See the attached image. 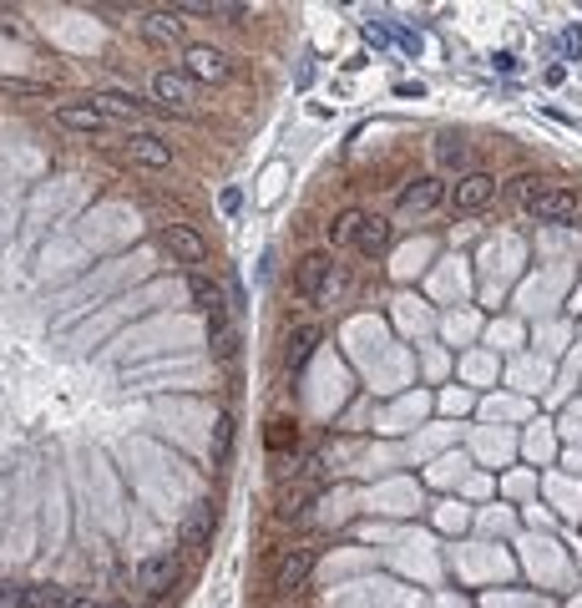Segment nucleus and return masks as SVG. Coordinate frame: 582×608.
<instances>
[{
	"mask_svg": "<svg viewBox=\"0 0 582 608\" xmlns=\"http://www.w3.org/2000/svg\"><path fill=\"white\" fill-rule=\"evenodd\" d=\"M107 608H127V603H107Z\"/></svg>",
	"mask_w": 582,
	"mask_h": 608,
	"instance_id": "obj_27",
	"label": "nucleus"
},
{
	"mask_svg": "<svg viewBox=\"0 0 582 608\" xmlns=\"http://www.w3.org/2000/svg\"><path fill=\"white\" fill-rule=\"evenodd\" d=\"M11 593H16V588H6V583H0V608H11Z\"/></svg>",
	"mask_w": 582,
	"mask_h": 608,
	"instance_id": "obj_26",
	"label": "nucleus"
},
{
	"mask_svg": "<svg viewBox=\"0 0 582 608\" xmlns=\"http://www.w3.org/2000/svg\"><path fill=\"white\" fill-rule=\"evenodd\" d=\"M537 223H552V228H567V223H577V193H567V188H557V183H542L527 203H522Z\"/></svg>",
	"mask_w": 582,
	"mask_h": 608,
	"instance_id": "obj_5",
	"label": "nucleus"
},
{
	"mask_svg": "<svg viewBox=\"0 0 582 608\" xmlns=\"http://www.w3.org/2000/svg\"><path fill=\"white\" fill-rule=\"evenodd\" d=\"M314 497H319V482H279V492H274V517L289 522V527H299V522L314 517Z\"/></svg>",
	"mask_w": 582,
	"mask_h": 608,
	"instance_id": "obj_6",
	"label": "nucleus"
},
{
	"mask_svg": "<svg viewBox=\"0 0 582 608\" xmlns=\"http://www.w3.org/2000/svg\"><path fill=\"white\" fill-rule=\"evenodd\" d=\"M61 608H107V603H97L92 593H66V603Z\"/></svg>",
	"mask_w": 582,
	"mask_h": 608,
	"instance_id": "obj_24",
	"label": "nucleus"
},
{
	"mask_svg": "<svg viewBox=\"0 0 582 608\" xmlns=\"http://www.w3.org/2000/svg\"><path fill=\"white\" fill-rule=\"evenodd\" d=\"M562 51H567V61H577V56H582V31H577V26H567V31H562Z\"/></svg>",
	"mask_w": 582,
	"mask_h": 608,
	"instance_id": "obj_22",
	"label": "nucleus"
},
{
	"mask_svg": "<svg viewBox=\"0 0 582 608\" xmlns=\"http://www.w3.org/2000/svg\"><path fill=\"white\" fill-rule=\"evenodd\" d=\"M92 102H97V107H102L112 122H132V127L142 132V112H147V107H142V97H137V92H122V87H102V92H92Z\"/></svg>",
	"mask_w": 582,
	"mask_h": 608,
	"instance_id": "obj_13",
	"label": "nucleus"
},
{
	"mask_svg": "<svg viewBox=\"0 0 582 608\" xmlns=\"http://www.w3.org/2000/svg\"><path fill=\"white\" fill-rule=\"evenodd\" d=\"M183 76L193 87H223L233 76V61H228V51H218L208 41H188L183 46Z\"/></svg>",
	"mask_w": 582,
	"mask_h": 608,
	"instance_id": "obj_3",
	"label": "nucleus"
},
{
	"mask_svg": "<svg viewBox=\"0 0 582 608\" xmlns=\"http://www.w3.org/2000/svg\"><path fill=\"white\" fill-rule=\"evenodd\" d=\"M355 249H360L365 259H380V254L390 249V223H385V218H375V213H365V223H360V239H355Z\"/></svg>",
	"mask_w": 582,
	"mask_h": 608,
	"instance_id": "obj_17",
	"label": "nucleus"
},
{
	"mask_svg": "<svg viewBox=\"0 0 582 608\" xmlns=\"http://www.w3.org/2000/svg\"><path fill=\"white\" fill-rule=\"evenodd\" d=\"M436 163H441V168H456V178H461V173H466V147H461L456 137H441V142H436Z\"/></svg>",
	"mask_w": 582,
	"mask_h": 608,
	"instance_id": "obj_20",
	"label": "nucleus"
},
{
	"mask_svg": "<svg viewBox=\"0 0 582 608\" xmlns=\"http://www.w3.org/2000/svg\"><path fill=\"white\" fill-rule=\"evenodd\" d=\"M314 558H319L314 543H289V548H279L274 563H269V593H274V598H294V593L309 583Z\"/></svg>",
	"mask_w": 582,
	"mask_h": 608,
	"instance_id": "obj_1",
	"label": "nucleus"
},
{
	"mask_svg": "<svg viewBox=\"0 0 582 608\" xmlns=\"http://www.w3.org/2000/svg\"><path fill=\"white\" fill-rule=\"evenodd\" d=\"M264 441H269L274 456H294V451H299V426H294L289 416H274L269 431H264Z\"/></svg>",
	"mask_w": 582,
	"mask_h": 608,
	"instance_id": "obj_18",
	"label": "nucleus"
},
{
	"mask_svg": "<svg viewBox=\"0 0 582 608\" xmlns=\"http://www.w3.org/2000/svg\"><path fill=\"white\" fill-rule=\"evenodd\" d=\"M365 41H375V46H385V26H375V21H365Z\"/></svg>",
	"mask_w": 582,
	"mask_h": 608,
	"instance_id": "obj_25",
	"label": "nucleus"
},
{
	"mask_svg": "<svg viewBox=\"0 0 582 608\" xmlns=\"http://www.w3.org/2000/svg\"><path fill=\"white\" fill-rule=\"evenodd\" d=\"M537 188H542V178H537V173H517V178L507 183V193H512V198H522V203H527Z\"/></svg>",
	"mask_w": 582,
	"mask_h": 608,
	"instance_id": "obj_21",
	"label": "nucleus"
},
{
	"mask_svg": "<svg viewBox=\"0 0 582 608\" xmlns=\"http://www.w3.org/2000/svg\"><path fill=\"white\" fill-rule=\"evenodd\" d=\"M319 340H324V325H314V320H304V325L284 330V350H279L284 370H304V365H309V355L319 350Z\"/></svg>",
	"mask_w": 582,
	"mask_h": 608,
	"instance_id": "obj_12",
	"label": "nucleus"
},
{
	"mask_svg": "<svg viewBox=\"0 0 582 608\" xmlns=\"http://www.w3.org/2000/svg\"><path fill=\"white\" fill-rule=\"evenodd\" d=\"M122 152H127V158L137 163V168H152V173H162V168H173V147L168 142H162L157 132H132L127 142H122Z\"/></svg>",
	"mask_w": 582,
	"mask_h": 608,
	"instance_id": "obj_10",
	"label": "nucleus"
},
{
	"mask_svg": "<svg viewBox=\"0 0 582 608\" xmlns=\"http://www.w3.org/2000/svg\"><path fill=\"white\" fill-rule=\"evenodd\" d=\"M446 193H451V183H441V178H410V183L400 188V213L426 218V213L446 208Z\"/></svg>",
	"mask_w": 582,
	"mask_h": 608,
	"instance_id": "obj_9",
	"label": "nucleus"
},
{
	"mask_svg": "<svg viewBox=\"0 0 582 608\" xmlns=\"http://www.w3.org/2000/svg\"><path fill=\"white\" fill-rule=\"evenodd\" d=\"M142 36L157 41V46H173V41H188V21H183V11H147Z\"/></svg>",
	"mask_w": 582,
	"mask_h": 608,
	"instance_id": "obj_15",
	"label": "nucleus"
},
{
	"mask_svg": "<svg viewBox=\"0 0 582 608\" xmlns=\"http://www.w3.org/2000/svg\"><path fill=\"white\" fill-rule=\"evenodd\" d=\"M360 223H365V213L360 208H345V213H335L324 223V239H329V249H350L355 239H360Z\"/></svg>",
	"mask_w": 582,
	"mask_h": 608,
	"instance_id": "obj_16",
	"label": "nucleus"
},
{
	"mask_svg": "<svg viewBox=\"0 0 582 608\" xmlns=\"http://www.w3.org/2000/svg\"><path fill=\"white\" fill-rule=\"evenodd\" d=\"M218 208H223V213H238V208H243V193H238V188H223V193H218Z\"/></svg>",
	"mask_w": 582,
	"mask_h": 608,
	"instance_id": "obj_23",
	"label": "nucleus"
},
{
	"mask_svg": "<svg viewBox=\"0 0 582 608\" xmlns=\"http://www.w3.org/2000/svg\"><path fill=\"white\" fill-rule=\"evenodd\" d=\"M152 97L168 107V112H178V117H188V112L198 107V87L188 82L183 71H157V76H152Z\"/></svg>",
	"mask_w": 582,
	"mask_h": 608,
	"instance_id": "obj_8",
	"label": "nucleus"
},
{
	"mask_svg": "<svg viewBox=\"0 0 582 608\" xmlns=\"http://www.w3.org/2000/svg\"><path fill=\"white\" fill-rule=\"evenodd\" d=\"M147 598H162V593H173L178 588V563L173 558H147L137 563V578H132Z\"/></svg>",
	"mask_w": 582,
	"mask_h": 608,
	"instance_id": "obj_14",
	"label": "nucleus"
},
{
	"mask_svg": "<svg viewBox=\"0 0 582 608\" xmlns=\"http://www.w3.org/2000/svg\"><path fill=\"white\" fill-rule=\"evenodd\" d=\"M157 244L173 254V264H203V259H208V239L198 234L193 223H162Z\"/></svg>",
	"mask_w": 582,
	"mask_h": 608,
	"instance_id": "obj_7",
	"label": "nucleus"
},
{
	"mask_svg": "<svg viewBox=\"0 0 582 608\" xmlns=\"http://www.w3.org/2000/svg\"><path fill=\"white\" fill-rule=\"evenodd\" d=\"M56 122H61L66 132H87V137H97V132H107V127H112V117H107L92 97H81V102H61V107H56Z\"/></svg>",
	"mask_w": 582,
	"mask_h": 608,
	"instance_id": "obj_11",
	"label": "nucleus"
},
{
	"mask_svg": "<svg viewBox=\"0 0 582 608\" xmlns=\"http://www.w3.org/2000/svg\"><path fill=\"white\" fill-rule=\"evenodd\" d=\"M491 198H496V178H491V173H481V168H466V173L451 183L446 208H451L456 218H471V213L491 208Z\"/></svg>",
	"mask_w": 582,
	"mask_h": 608,
	"instance_id": "obj_4",
	"label": "nucleus"
},
{
	"mask_svg": "<svg viewBox=\"0 0 582 608\" xmlns=\"http://www.w3.org/2000/svg\"><path fill=\"white\" fill-rule=\"evenodd\" d=\"M335 274H340L335 259H329L324 249H309V254L294 264V299H299V304H324V294H329V284H335Z\"/></svg>",
	"mask_w": 582,
	"mask_h": 608,
	"instance_id": "obj_2",
	"label": "nucleus"
},
{
	"mask_svg": "<svg viewBox=\"0 0 582 608\" xmlns=\"http://www.w3.org/2000/svg\"><path fill=\"white\" fill-rule=\"evenodd\" d=\"M188 294H193V310H203V315H223V289H218L213 279L193 274V279H188Z\"/></svg>",
	"mask_w": 582,
	"mask_h": 608,
	"instance_id": "obj_19",
	"label": "nucleus"
}]
</instances>
